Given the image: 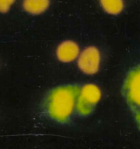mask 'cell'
Wrapping results in <instances>:
<instances>
[{"mask_svg":"<svg viewBox=\"0 0 140 149\" xmlns=\"http://www.w3.org/2000/svg\"><path fill=\"white\" fill-rule=\"evenodd\" d=\"M78 90V87L71 85L54 90L48 104L51 117L61 122L66 121L73 111Z\"/></svg>","mask_w":140,"mask_h":149,"instance_id":"obj_1","label":"cell"},{"mask_svg":"<svg viewBox=\"0 0 140 149\" xmlns=\"http://www.w3.org/2000/svg\"><path fill=\"white\" fill-rule=\"evenodd\" d=\"M123 94L140 128V65L128 74L123 85Z\"/></svg>","mask_w":140,"mask_h":149,"instance_id":"obj_2","label":"cell"},{"mask_svg":"<svg viewBox=\"0 0 140 149\" xmlns=\"http://www.w3.org/2000/svg\"><path fill=\"white\" fill-rule=\"evenodd\" d=\"M101 92L94 84H87L82 88L78 102V111L82 115L89 114L100 100Z\"/></svg>","mask_w":140,"mask_h":149,"instance_id":"obj_3","label":"cell"},{"mask_svg":"<svg viewBox=\"0 0 140 149\" xmlns=\"http://www.w3.org/2000/svg\"><path fill=\"white\" fill-rule=\"evenodd\" d=\"M100 62L99 50L94 47H89L83 51L78 59L80 69L87 74H94L97 72Z\"/></svg>","mask_w":140,"mask_h":149,"instance_id":"obj_4","label":"cell"},{"mask_svg":"<svg viewBox=\"0 0 140 149\" xmlns=\"http://www.w3.org/2000/svg\"><path fill=\"white\" fill-rule=\"evenodd\" d=\"M79 52L78 47L75 42L71 41L64 42L58 47L57 55L60 61L62 62H71L73 61Z\"/></svg>","mask_w":140,"mask_h":149,"instance_id":"obj_5","label":"cell"},{"mask_svg":"<svg viewBox=\"0 0 140 149\" xmlns=\"http://www.w3.org/2000/svg\"><path fill=\"white\" fill-rule=\"evenodd\" d=\"M49 4L46 0H28L24 1L23 7L26 11L32 14H39L47 8Z\"/></svg>","mask_w":140,"mask_h":149,"instance_id":"obj_6","label":"cell"},{"mask_svg":"<svg viewBox=\"0 0 140 149\" xmlns=\"http://www.w3.org/2000/svg\"><path fill=\"white\" fill-rule=\"evenodd\" d=\"M101 4L107 13L110 14H118L123 9V2L119 0L113 1H102Z\"/></svg>","mask_w":140,"mask_h":149,"instance_id":"obj_7","label":"cell"},{"mask_svg":"<svg viewBox=\"0 0 140 149\" xmlns=\"http://www.w3.org/2000/svg\"><path fill=\"white\" fill-rule=\"evenodd\" d=\"M14 1L12 0H0V12L1 13H6L10 9V6Z\"/></svg>","mask_w":140,"mask_h":149,"instance_id":"obj_8","label":"cell"}]
</instances>
